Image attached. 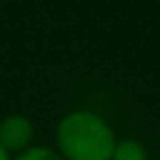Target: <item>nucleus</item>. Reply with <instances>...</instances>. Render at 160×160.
<instances>
[{"label": "nucleus", "instance_id": "obj_1", "mask_svg": "<svg viewBox=\"0 0 160 160\" xmlns=\"http://www.w3.org/2000/svg\"><path fill=\"white\" fill-rule=\"evenodd\" d=\"M115 142L110 122L92 110H70L55 128V150L62 160H110Z\"/></svg>", "mask_w": 160, "mask_h": 160}, {"label": "nucleus", "instance_id": "obj_2", "mask_svg": "<svg viewBox=\"0 0 160 160\" xmlns=\"http://www.w3.org/2000/svg\"><path fill=\"white\" fill-rule=\"evenodd\" d=\"M35 140V122L22 112H8L0 118V148L15 158L22 150H28Z\"/></svg>", "mask_w": 160, "mask_h": 160}, {"label": "nucleus", "instance_id": "obj_3", "mask_svg": "<svg viewBox=\"0 0 160 160\" xmlns=\"http://www.w3.org/2000/svg\"><path fill=\"white\" fill-rule=\"evenodd\" d=\"M110 160H148V150L135 138H122L115 142Z\"/></svg>", "mask_w": 160, "mask_h": 160}, {"label": "nucleus", "instance_id": "obj_4", "mask_svg": "<svg viewBox=\"0 0 160 160\" xmlns=\"http://www.w3.org/2000/svg\"><path fill=\"white\" fill-rule=\"evenodd\" d=\"M12 160H62V155L55 148H48V145H30L28 150L15 155Z\"/></svg>", "mask_w": 160, "mask_h": 160}, {"label": "nucleus", "instance_id": "obj_5", "mask_svg": "<svg viewBox=\"0 0 160 160\" xmlns=\"http://www.w3.org/2000/svg\"><path fill=\"white\" fill-rule=\"evenodd\" d=\"M0 160H12V158H10V155H8V152H5L2 148H0Z\"/></svg>", "mask_w": 160, "mask_h": 160}]
</instances>
